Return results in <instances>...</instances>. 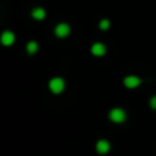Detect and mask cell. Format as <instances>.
Returning a JSON list of instances; mask_svg holds the SVG:
<instances>
[{
	"label": "cell",
	"mask_w": 156,
	"mask_h": 156,
	"mask_svg": "<svg viewBox=\"0 0 156 156\" xmlns=\"http://www.w3.org/2000/svg\"><path fill=\"white\" fill-rule=\"evenodd\" d=\"M49 89H51L52 93H60V92H63V89H65V81L62 80V78H52L51 81H49Z\"/></svg>",
	"instance_id": "cell-1"
},
{
	"label": "cell",
	"mask_w": 156,
	"mask_h": 156,
	"mask_svg": "<svg viewBox=\"0 0 156 156\" xmlns=\"http://www.w3.org/2000/svg\"><path fill=\"white\" fill-rule=\"evenodd\" d=\"M110 119L115 123H122V122L126 119V114L122 108H114L110 112Z\"/></svg>",
	"instance_id": "cell-2"
},
{
	"label": "cell",
	"mask_w": 156,
	"mask_h": 156,
	"mask_svg": "<svg viewBox=\"0 0 156 156\" xmlns=\"http://www.w3.org/2000/svg\"><path fill=\"white\" fill-rule=\"evenodd\" d=\"M70 32H71V29H70V26H69V23H65V22L59 23L56 27H55V34L60 38L67 37V36L70 34Z\"/></svg>",
	"instance_id": "cell-3"
},
{
	"label": "cell",
	"mask_w": 156,
	"mask_h": 156,
	"mask_svg": "<svg viewBox=\"0 0 156 156\" xmlns=\"http://www.w3.org/2000/svg\"><path fill=\"white\" fill-rule=\"evenodd\" d=\"M0 41H2V44H3V45H5V47L12 45L14 41H15V36H14L12 32L5 30V32H3L2 37H0Z\"/></svg>",
	"instance_id": "cell-4"
},
{
	"label": "cell",
	"mask_w": 156,
	"mask_h": 156,
	"mask_svg": "<svg viewBox=\"0 0 156 156\" xmlns=\"http://www.w3.org/2000/svg\"><path fill=\"white\" fill-rule=\"evenodd\" d=\"M92 54L94 56H103L105 54V45L101 43H94L92 45Z\"/></svg>",
	"instance_id": "cell-5"
},
{
	"label": "cell",
	"mask_w": 156,
	"mask_h": 156,
	"mask_svg": "<svg viewBox=\"0 0 156 156\" xmlns=\"http://www.w3.org/2000/svg\"><path fill=\"white\" fill-rule=\"evenodd\" d=\"M140 78L136 77V76H129L125 78V85L127 86V88H136V86L140 85Z\"/></svg>",
	"instance_id": "cell-6"
},
{
	"label": "cell",
	"mask_w": 156,
	"mask_h": 156,
	"mask_svg": "<svg viewBox=\"0 0 156 156\" xmlns=\"http://www.w3.org/2000/svg\"><path fill=\"white\" fill-rule=\"evenodd\" d=\"M96 149L99 154H107V152L110 151V144L105 140H100L99 143L96 144Z\"/></svg>",
	"instance_id": "cell-7"
},
{
	"label": "cell",
	"mask_w": 156,
	"mask_h": 156,
	"mask_svg": "<svg viewBox=\"0 0 156 156\" xmlns=\"http://www.w3.org/2000/svg\"><path fill=\"white\" fill-rule=\"evenodd\" d=\"M32 16L34 19H37V21H43L44 18H45V10L41 7H36L32 10Z\"/></svg>",
	"instance_id": "cell-8"
},
{
	"label": "cell",
	"mask_w": 156,
	"mask_h": 156,
	"mask_svg": "<svg viewBox=\"0 0 156 156\" xmlns=\"http://www.w3.org/2000/svg\"><path fill=\"white\" fill-rule=\"evenodd\" d=\"M26 49H27V52H29L30 55L36 54V52H37V49H38V45H37V43H36V41H30V43H27V45H26Z\"/></svg>",
	"instance_id": "cell-9"
},
{
	"label": "cell",
	"mask_w": 156,
	"mask_h": 156,
	"mask_svg": "<svg viewBox=\"0 0 156 156\" xmlns=\"http://www.w3.org/2000/svg\"><path fill=\"white\" fill-rule=\"evenodd\" d=\"M108 27H110V21H108V19H101V21H100V29L107 30Z\"/></svg>",
	"instance_id": "cell-10"
},
{
	"label": "cell",
	"mask_w": 156,
	"mask_h": 156,
	"mask_svg": "<svg viewBox=\"0 0 156 156\" xmlns=\"http://www.w3.org/2000/svg\"><path fill=\"white\" fill-rule=\"evenodd\" d=\"M151 107L154 108V110H156V96H154L151 99Z\"/></svg>",
	"instance_id": "cell-11"
}]
</instances>
